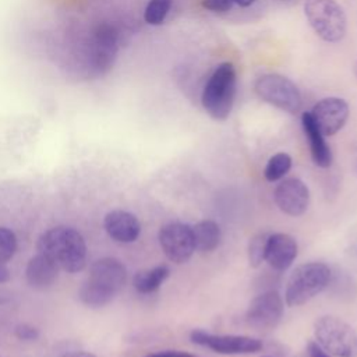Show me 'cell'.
<instances>
[{"label":"cell","instance_id":"1","mask_svg":"<svg viewBox=\"0 0 357 357\" xmlns=\"http://www.w3.org/2000/svg\"><path fill=\"white\" fill-rule=\"evenodd\" d=\"M127 280V269L121 261L105 257L91 265L89 276L78 291L79 300L92 308L109 304L123 289Z\"/></svg>","mask_w":357,"mask_h":357},{"label":"cell","instance_id":"2","mask_svg":"<svg viewBox=\"0 0 357 357\" xmlns=\"http://www.w3.org/2000/svg\"><path fill=\"white\" fill-rule=\"evenodd\" d=\"M38 251L70 273L82 271L86 264L85 240L73 227L57 226L42 233L38 240Z\"/></svg>","mask_w":357,"mask_h":357},{"label":"cell","instance_id":"3","mask_svg":"<svg viewBox=\"0 0 357 357\" xmlns=\"http://www.w3.org/2000/svg\"><path fill=\"white\" fill-rule=\"evenodd\" d=\"M237 86V74L234 64L230 61L220 63L208 78L201 103L205 112L216 121L226 120L233 109Z\"/></svg>","mask_w":357,"mask_h":357},{"label":"cell","instance_id":"4","mask_svg":"<svg viewBox=\"0 0 357 357\" xmlns=\"http://www.w3.org/2000/svg\"><path fill=\"white\" fill-rule=\"evenodd\" d=\"M331 280V269L322 262H308L297 266L286 284L284 300L289 307H298L318 296Z\"/></svg>","mask_w":357,"mask_h":357},{"label":"cell","instance_id":"5","mask_svg":"<svg viewBox=\"0 0 357 357\" xmlns=\"http://www.w3.org/2000/svg\"><path fill=\"white\" fill-rule=\"evenodd\" d=\"M314 336L315 342L332 356L357 357V332L337 317H319L314 324Z\"/></svg>","mask_w":357,"mask_h":357},{"label":"cell","instance_id":"6","mask_svg":"<svg viewBox=\"0 0 357 357\" xmlns=\"http://www.w3.org/2000/svg\"><path fill=\"white\" fill-rule=\"evenodd\" d=\"M304 13L315 33L326 42H339L346 35L347 21L335 0H305Z\"/></svg>","mask_w":357,"mask_h":357},{"label":"cell","instance_id":"7","mask_svg":"<svg viewBox=\"0 0 357 357\" xmlns=\"http://www.w3.org/2000/svg\"><path fill=\"white\" fill-rule=\"evenodd\" d=\"M258 98L283 112L296 114L303 106V98L297 85L280 74H264L254 82Z\"/></svg>","mask_w":357,"mask_h":357},{"label":"cell","instance_id":"8","mask_svg":"<svg viewBox=\"0 0 357 357\" xmlns=\"http://www.w3.org/2000/svg\"><path fill=\"white\" fill-rule=\"evenodd\" d=\"M190 339L192 343L219 354H251L262 349V342L251 336L216 335L202 329H194L190 333Z\"/></svg>","mask_w":357,"mask_h":357},{"label":"cell","instance_id":"9","mask_svg":"<svg viewBox=\"0 0 357 357\" xmlns=\"http://www.w3.org/2000/svg\"><path fill=\"white\" fill-rule=\"evenodd\" d=\"M284 303L278 291L269 290L257 296L248 305L244 321L257 331H271L282 319Z\"/></svg>","mask_w":357,"mask_h":357},{"label":"cell","instance_id":"10","mask_svg":"<svg viewBox=\"0 0 357 357\" xmlns=\"http://www.w3.org/2000/svg\"><path fill=\"white\" fill-rule=\"evenodd\" d=\"M159 244L167 259L184 264L195 251L192 227L180 222L167 223L159 230Z\"/></svg>","mask_w":357,"mask_h":357},{"label":"cell","instance_id":"11","mask_svg":"<svg viewBox=\"0 0 357 357\" xmlns=\"http://www.w3.org/2000/svg\"><path fill=\"white\" fill-rule=\"evenodd\" d=\"M310 114L319 128L326 135H335L343 128L349 119V105L346 100L335 96L324 98L314 105Z\"/></svg>","mask_w":357,"mask_h":357},{"label":"cell","instance_id":"12","mask_svg":"<svg viewBox=\"0 0 357 357\" xmlns=\"http://www.w3.org/2000/svg\"><path fill=\"white\" fill-rule=\"evenodd\" d=\"M276 206L289 216H301L310 204V191L304 181L296 177L282 180L273 192Z\"/></svg>","mask_w":357,"mask_h":357},{"label":"cell","instance_id":"13","mask_svg":"<svg viewBox=\"0 0 357 357\" xmlns=\"http://www.w3.org/2000/svg\"><path fill=\"white\" fill-rule=\"evenodd\" d=\"M117 29L110 24H99L93 31V67L98 73L109 71L117 54Z\"/></svg>","mask_w":357,"mask_h":357},{"label":"cell","instance_id":"14","mask_svg":"<svg viewBox=\"0 0 357 357\" xmlns=\"http://www.w3.org/2000/svg\"><path fill=\"white\" fill-rule=\"evenodd\" d=\"M298 252L297 241L286 233L269 234L265 248V261L276 271H286Z\"/></svg>","mask_w":357,"mask_h":357},{"label":"cell","instance_id":"15","mask_svg":"<svg viewBox=\"0 0 357 357\" xmlns=\"http://www.w3.org/2000/svg\"><path fill=\"white\" fill-rule=\"evenodd\" d=\"M105 230L117 243H132L141 233V225L135 215L116 209L105 216Z\"/></svg>","mask_w":357,"mask_h":357},{"label":"cell","instance_id":"16","mask_svg":"<svg viewBox=\"0 0 357 357\" xmlns=\"http://www.w3.org/2000/svg\"><path fill=\"white\" fill-rule=\"evenodd\" d=\"M301 124H303L304 134L310 144V152H311L312 162L322 169L329 167L332 165V159H333L332 151L325 141V135L319 131V128L314 123L310 112H304L301 114Z\"/></svg>","mask_w":357,"mask_h":357},{"label":"cell","instance_id":"17","mask_svg":"<svg viewBox=\"0 0 357 357\" xmlns=\"http://www.w3.org/2000/svg\"><path fill=\"white\" fill-rule=\"evenodd\" d=\"M59 269L60 268L49 257L39 252L35 257H32L26 265V282L33 289H47L57 280Z\"/></svg>","mask_w":357,"mask_h":357},{"label":"cell","instance_id":"18","mask_svg":"<svg viewBox=\"0 0 357 357\" xmlns=\"http://www.w3.org/2000/svg\"><path fill=\"white\" fill-rule=\"evenodd\" d=\"M192 236L195 250L201 252H212L216 250L222 240V231L215 220L205 219L192 226Z\"/></svg>","mask_w":357,"mask_h":357},{"label":"cell","instance_id":"19","mask_svg":"<svg viewBox=\"0 0 357 357\" xmlns=\"http://www.w3.org/2000/svg\"><path fill=\"white\" fill-rule=\"evenodd\" d=\"M169 268L166 265H159L152 269L139 271L132 279V284L138 293L148 294L160 287V284L169 278Z\"/></svg>","mask_w":357,"mask_h":357},{"label":"cell","instance_id":"20","mask_svg":"<svg viewBox=\"0 0 357 357\" xmlns=\"http://www.w3.org/2000/svg\"><path fill=\"white\" fill-rule=\"evenodd\" d=\"M291 167V158L286 152H278L269 158L265 169L264 176L268 181H278L287 174Z\"/></svg>","mask_w":357,"mask_h":357},{"label":"cell","instance_id":"21","mask_svg":"<svg viewBox=\"0 0 357 357\" xmlns=\"http://www.w3.org/2000/svg\"><path fill=\"white\" fill-rule=\"evenodd\" d=\"M170 7L172 0H149L144 13V18L151 25H160L165 21Z\"/></svg>","mask_w":357,"mask_h":357},{"label":"cell","instance_id":"22","mask_svg":"<svg viewBox=\"0 0 357 357\" xmlns=\"http://www.w3.org/2000/svg\"><path fill=\"white\" fill-rule=\"evenodd\" d=\"M269 234L268 233H258L255 234L248 244V262L252 268H257L265 261V248Z\"/></svg>","mask_w":357,"mask_h":357},{"label":"cell","instance_id":"23","mask_svg":"<svg viewBox=\"0 0 357 357\" xmlns=\"http://www.w3.org/2000/svg\"><path fill=\"white\" fill-rule=\"evenodd\" d=\"M17 251V237L8 227L0 226V264L13 258Z\"/></svg>","mask_w":357,"mask_h":357},{"label":"cell","instance_id":"24","mask_svg":"<svg viewBox=\"0 0 357 357\" xmlns=\"http://www.w3.org/2000/svg\"><path fill=\"white\" fill-rule=\"evenodd\" d=\"M14 333L18 340L22 342H35L39 339V329L31 324H20L15 326Z\"/></svg>","mask_w":357,"mask_h":357},{"label":"cell","instance_id":"25","mask_svg":"<svg viewBox=\"0 0 357 357\" xmlns=\"http://www.w3.org/2000/svg\"><path fill=\"white\" fill-rule=\"evenodd\" d=\"M202 7L213 11V13H225L229 11L233 6V0H202Z\"/></svg>","mask_w":357,"mask_h":357},{"label":"cell","instance_id":"26","mask_svg":"<svg viewBox=\"0 0 357 357\" xmlns=\"http://www.w3.org/2000/svg\"><path fill=\"white\" fill-rule=\"evenodd\" d=\"M307 353H308V357H331V354L326 353L315 340L308 342Z\"/></svg>","mask_w":357,"mask_h":357},{"label":"cell","instance_id":"27","mask_svg":"<svg viewBox=\"0 0 357 357\" xmlns=\"http://www.w3.org/2000/svg\"><path fill=\"white\" fill-rule=\"evenodd\" d=\"M144 357H195L187 351H180V350H165V351H156L146 354Z\"/></svg>","mask_w":357,"mask_h":357},{"label":"cell","instance_id":"28","mask_svg":"<svg viewBox=\"0 0 357 357\" xmlns=\"http://www.w3.org/2000/svg\"><path fill=\"white\" fill-rule=\"evenodd\" d=\"M59 357H96L95 354L89 353V351H71V353H66L61 354Z\"/></svg>","mask_w":357,"mask_h":357},{"label":"cell","instance_id":"29","mask_svg":"<svg viewBox=\"0 0 357 357\" xmlns=\"http://www.w3.org/2000/svg\"><path fill=\"white\" fill-rule=\"evenodd\" d=\"M10 279V271L4 264H0V283H4Z\"/></svg>","mask_w":357,"mask_h":357},{"label":"cell","instance_id":"30","mask_svg":"<svg viewBox=\"0 0 357 357\" xmlns=\"http://www.w3.org/2000/svg\"><path fill=\"white\" fill-rule=\"evenodd\" d=\"M254 1H255V0H233V3H236V4L240 6V7H248V6H251Z\"/></svg>","mask_w":357,"mask_h":357},{"label":"cell","instance_id":"31","mask_svg":"<svg viewBox=\"0 0 357 357\" xmlns=\"http://www.w3.org/2000/svg\"><path fill=\"white\" fill-rule=\"evenodd\" d=\"M354 74H356V77H357V61H356V64H354Z\"/></svg>","mask_w":357,"mask_h":357},{"label":"cell","instance_id":"32","mask_svg":"<svg viewBox=\"0 0 357 357\" xmlns=\"http://www.w3.org/2000/svg\"><path fill=\"white\" fill-rule=\"evenodd\" d=\"M264 357H272V356H264Z\"/></svg>","mask_w":357,"mask_h":357},{"label":"cell","instance_id":"33","mask_svg":"<svg viewBox=\"0 0 357 357\" xmlns=\"http://www.w3.org/2000/svg\"><path fill=\"white\" fill-rule=\"evenodd\" d=\"M356 172H357V165H356Z\"/></svg>","mask_w":357,"mask_h":357}]
</instances>
